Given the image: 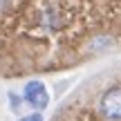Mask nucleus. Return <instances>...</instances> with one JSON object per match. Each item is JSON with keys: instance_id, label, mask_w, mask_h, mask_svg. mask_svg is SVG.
Instances as JSON below:
<instances>
[{"instance_id": "obj_1", "label": "nucleus", "mask_w": 121, "mask_h": 121, "mask_svg": "<svg viewBox=\"0 0 121 121\" xmlns=\"http://www.w3.org/2000/svg\"><path fill=\"white\" fill-rule=\"evenodd\" d=\"M101 114L108 121H121V87H112L103 94Z\"/></svg>"}, {"instance_id": "obj_5", "label": "nucleus", "mask_w": 121, "mask_h": 121, "mask_svg": "<svg viewBox=\"0 0 121 121\" xmlns=\"http://www.w3.org/2000/svg\"><path fill=\"white\" fill-rule=\"evenodd\" d=\"M9 7V0H0V11H2V9H7Z\"/></svg>"}, {"instance_id": "obj_3", "label": "nucleus", "mask_w": 121, "mask_h": 121, "mask_svg": "<svg viewBox=\"0 0 121 121\" xmlns=\"http://www.w3.org/2000/svg\"><path fill=\"white\" fill-rule=\"evenodd\" d=\"M20 121H43V117H40L38 112H34V114H29V117H22Z\"/></svg>"}, {"instance_id": "obj_4", "label": "nucleus", "mask_w": 121, "mask_h": 121, "mask_svg": "<svg viewBox=\"0 0 121 121\" xmlns=\"http://www.w3.org/2000/svg\"><path fill=\"white\" fill-rule=\"evenodd\" d=\"M11 99H13V101H11V105H13V108H18V105H20V101H18V96H16V94H11Z\"/></svg>"}, {"instance_id": "obj_2", "label": "nucleus", "mask_w": 121, "mask_h": 121, "mask_svg": "<svg viewBox=\"0 0 121 121\" xmlns=\"http://www.w3.org/2000/svg\"><path fill=\"white\" fill-rule=\"evenodd\" d=\"M25 101L31 108L43 110V108H47V103H49V94H47V90H45V85L40 81H29L25 85Z\"/></svg>"}]
</instances>
